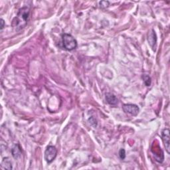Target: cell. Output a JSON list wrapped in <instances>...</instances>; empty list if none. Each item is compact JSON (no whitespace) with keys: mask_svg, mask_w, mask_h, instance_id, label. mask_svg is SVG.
<instances>
[{"mask_svg":"<svg viewBox=\"0 0 170 170\" xmlns=\"http://www.w3.org/2000/svg\"><path fill=\"white\" fill-rule=\"evenodd\" d=\"M62 41L66 50L73 51L77 47V41L70 34L63 33L62 35Z\"/></svg>","mask_w":170,"mask_h":170,"instance_id":"obj_2","label":"cell"},{"mask_svg":"<svg viewBox=\"0 0 170 170\" xmlns=\"http://www.w3.org/2000/svg\"><path fill=\"white\" fill-rule=\"evenodd\" d=\"M162 140L164 143L165 148L168 153H170V136H169V129H164L162 132Z\"/></svg>","mask_w":170,"mask_h":170,"instance_id":"obj_5","label":"cell"},{"mask_svg":"<svg viewBox=\"0 0 170 170\" xmlns=\"http://www.w3.org/2000/svg\"><path fill=\"white\" fill-rule=\"evenodd\" d=\"M143 82H144V83H145L146 86H151L152 79H151L150 76L148 75H143Z\"/></svg>","mask_w":170,"mask_h":170,"instance_id":"obj_10","label":"cell"},{"mask_svg":"<svg viewBox=\"0 0 170 170\" xmlns=\"http://www.w3.org/2000/svg\"><path fill=\"white\" fill-rule=\"evenodd\" d=\"M57 155V150L53 146H49L45 152V159L47 163L52 162Z\"/></svg>","mask_w":170,"mask_h":170,"instance_id":"obj_3","label":"cell"},{"mask_svg":"<svg viewBox=\"0 0 170 170\" xmlns=\"http://www.w3.org/2000/svg\"><path fill=\"white\" fill-rule=\"evenodd\" d=\"M106 100L110 105L112 106L116 105L118 102L117 97L114 95L110 93V92H108L106 94Z\"/></svg>","mask_w":170,"mask_h":170,"instance_id":"obj_7","label":"cell"},{"mask_svg":"<svg viewBox=\"0 0 170 170\" xmlns=\"http://www.w3.org/2000/svg\"><path fill=\"white\" fill-rule=\"evenodd\" d=\"M119 156L121 159H125L126 158V152L124 150V149H121L119 152Z\"/></svg>","mask_w":170,"mask_h":170,"instance_id":"obj_11","label":"cell"},{"mask_svg":"<svg viewBox=\"0 0 170 170\" xmlns=\"http://www.w3.org/2000/svg\"><path fill=\"white\" fill-rule=\"evenodd\" d=\"M1 166L3 169H13L12 163L8 158H4L3 159L2 162Z\"/></svg>","mask_w":170,"mask_h":170,"instance_id":"obj_9","label":"cell"},{"mask_svg":"<svg viewBox=\"0 0 170 170\" xmlns=\"http://www.w3.org/2000/svg\"><path fill=\"white\" fill-rule=\"evenodd\" d=\"M30 15V9L28 7H23L19 9L17 16L12 21V25L15 31H20L26 26Z\"/></svg>","mask_w":170,"mask_h":170,"instance_id":"obj_1","label":"cell"},{"mask_svg":"<svg viewBox=\"0 0 170 170\" xmlns=\"http://www.w3.org/2000/svg\"><path fill=\"white\" fill-rule=\"evenodd\" d=\"M100 5L102 6V7H108L109 6V2H106V1H102L101 2H100Z\"/></svg>","mask_w":170,"mask_h":170,"instance_id":"obj_12","label":"cell"},{"mask_svg":"<svg viewBox=\"0 0 170 170\" xmlns=\"http://www.w3.org/2000/svg\"><path fill=\"white\" fill-rule=\"evenodd\" d=\"M122 109L125 113H127V114H129L134 116H137L139 112H140V109H139L138 106L136 104H124L122 106Z\"/></svg>","mask_w":170,"mask_h":170,"instance_id":"obj_4","label":"cell"},{"mask_svg":"<svg viewBox=\"0 0 170 170\" xmlns=\"http://www.w3.org/2000/svg\"><path fill=\"white\" fill-rule=\"evenodd\" d=\"M5 26V22L3 19H1V30H2L3 29Z\"/></svg>","mask_w":170,"mask_h":170,"instance_id":"obj_13","label":"cell"},{"mask_svg":"<svg viewBox=\"0 0 170 170\" xmlns=\"http://www.w3.org/2000/svg\"><path fill=\"white\" fill-rule=\"evenodd\" d=\"M12 155L14 158L17 159L19 157L21 156V153H22V150L19 145H15L12 149Z\"/></svg>","mask_w":170,"mask_h":170,"instance_id":"obj_8","label":"cell"},{"mask_svg":"<svg viewBox=\"0 0 170 170\" xmlns=\"http://www.w3.org/2000/svg\"><path fill=\"white\" fill-rule=\"evenodd\" d=\"M148 40L149 44H150L152 48L155 51L156 43H157V37H156V34L153 30H152V32L148 33Z\"/></svg>","mask_w":170,"mask_h":170,"instance_id":"obj_6","label":"cell"}]
</instances>
